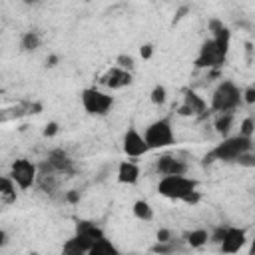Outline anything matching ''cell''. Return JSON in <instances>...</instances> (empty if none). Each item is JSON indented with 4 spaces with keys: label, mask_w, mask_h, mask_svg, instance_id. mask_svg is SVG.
<instances>
[{
    "label": "cell",
    "mask_w": 255,
    "mask_h": 255,
    "mask_svg": "<svg viewBox=\"0 0 255 255\" xmlns=\"http://www.w3.org/2000/svg\"><path fill=\"white\" fill-rule=\"evenodd\" d=\"M253 151V137H243V135H231V137H223L221 143H217L207 155H205V163L219 159V161H237L239 155Z\"/></svg>",
    "instance_id": "cell-1"
},
{
    "label": "cell",
    "mask_w": 255,
    "mask_h": 255,
    "mask_svg": "<svg viewBox=\"0 0 255 255\" xmlns=\"http://www.w3.org/2000/svg\"><path fill=\"white\" fill-rule=\"evenodd\" d=\"M241 104V90L231 80H221L211 94V112L217 114H233V110Z\"/></svg>",
    "instance_id": "cell-2"
},
{
    "label": "cell",
    "mask_w": 255,
    "mask_h": 255,
    "mask_svg": "<svg viewBox=\"0 0 255 255\" xmlns=\"http://www.w3.org/2000/svg\"><path fill=\"white\" fill-rule=\"evenodd\" d=\"M159 195L173 199V201H183L187 195L197 191V181L185 175H165L157 183Z\"/></svg>",
    "instance_id": "cell-3"
},
{
    "label": "cell",
    "mask_w": 255,
    "mask_h": 255,
    "mask_svg": "<svg viewBox=\"0 0 255 255\" xmlns=\"http://www.w3.org/2000/svg\"><path fill=\"white\" fill-rule=\"evenodd\" d=\"M143 141L147 145V149H161V147H169L175 143V135H173V128L169 118H161L151 122L145 131H143Z\"/></svg>",
    "instance_id": "cell-4"
},
{
    "label": "cell",
    "mask_w": 255,
    "mask_h": 255,
    "mask_svg": "<svg viewBox=\"0 0 255 255\" xmlns=\"http://www.w3.org/2000/svg\"><path fill=\"white\" fill-rule=\"evenodd\" d=\"M80 100H82L84 110L90 116H106L112 110V106H114V98L110 94L98 90V88H86V90H82Z\"/></svg>",
    "instance_id": "cell-5"
},
{
    "label": "cell",
    "mask_w": 255,
    "mask_h": 255,
    "mask_svg": "<svg viewBox=\"0 0 255 255\" xmlns=\"http://www.w3.org/2000/svg\"><path fill=\"white\" fill-rule=\"evenodd\" d=\"M227 54H229V52L221 50V48L213 42V38H209V40H205V42L201 44L199 56H197V60H195V68H197V70H203V68H207V70H219V68L227 62Z\"/></svg>",
    "instance_id": "cell-6"
},
{
    "label": "cell",
    "mask_w": 255,
    "mask_h": 255,
    "mask_svg": "<svg viewBox=\"0 0 255 255\" xmlns=\"http://www.w3.org/2000/svg\"><path fill=\"white\" fill-rule=\"evenodd\" d=\"M36 175H38L36 163L26 159V157H20V159H14V163L10 165V175L8 177L20 189H30L36 183Z\"/></svg>",
    "instance_id": "cell-7"
},
{
    "label": "cell",
    "mask_w": 255,
    "mask_h": 255,
    "mask_svg": "<svg viewBox=\"0 0 255 255\" xmlns=\"http://www.w3.org/2000/svg\"><path fill=\"white\" fill-rule=\"evenodd\" d=\"M245 241H247L245 229H241V227H227L225 235H223V239L219 243V249H221L223 255H235V253H239L243 249Z\"/></svg>",
    "instance_id": "cell-8"
},
{
    "label": "cell",
    "mask_w": 255,
    "mask_h": 255,
    "mask_svg": "<svg viewBox=\"0 0 255 255\" xmlns=\"http://www.w3.org/2000/svg\"><path fill=\"white\" fill-rule=\"evenodd\" d=\"M122 149H124V153H126L128 157H141V155H145V153L149 151L147 145H145V141H143V135H141L137 129H133V128H129V129L124 133Z\"/></svg>",
    "instance_id": "cell-9"
},
{
    "label": "cell",
    "mask_w": 255,
    "mask_h": 255,
    "mask_svg": "<svg viewBox=\"0 0 255 255\" xmlns=\"http://www.w3.org/2000/svg\"><path fill=\"white\" fill-rule=\"evenodd\" d=\"M46 163L52 167V171H56L58 175H74L76 167H74V159L68 155V151H64L62 147H56L48 153Z\"/></svg>",
    "instance_id": "cell-10"
},
{
    "label": "cell",
    "mask_w": 255,
    "mask_h": 255,
    "mask_svg": "<svg viewBox=\"0 0 255 255\" xmlns=\"http://www.w3.org/2000/svg\"><path fill=\"white\" fill-rule=\"evenodd\" d=\"M155 171L161 173L163 177H165V175H185V173H187V163L181 161V159L175 157V155L165 153V155H159V157L155 159Z\"/></svg>",
    "instance_id": "cell-11"
},
{
    "label": "cell",
    "mask_w": 255,
    "mask_h": 255,
    "mask_svg": "<svg viewBox=\"0 0 255 255\" xmlns=\"http://www.w3.org/2000/svg\"><path fill=\"white\" fill-rule=\"evenodd\" d=\"M205 112H207L205 100H203L201 96H197L195 92L185 90V94H183V104L179 106L177 114H179V116H201V118H203Z\"/></svg>",
    "instance_id": "cell-12"
},
{
    "label": "cell",
    "mask_w": 255,
    "mask_h": 255,
    "mask_svg": "<svg viewBox=\"0 0 255 255\" xmlns=\"http://www.w3.org/2000/svg\"><path fill=\"white\" fill-rule=\"evenodd\" d=\"M88 249L96 243V241H100V239H104L106 235H104V231L94 223V221H78L76 223V233H74Z\"/></svg>",
    "instance_id": "cell-13"
},
{
    "label": "cell",
    "mask_w": 255,
    "mask_h": 255,
    "mask_svg": "<svg viewBox=\"0 0 255 255\" xmlns=\"http://www.w3.org/2000/svg\"><path fill=\"white\" fill-rule=\"evenodd\" d=\"M100 82H102V86H106L110 90H120V88H126V86L131 84V72H126V70H120V68H112L100 78Z\"/></svg>",
    "instance_id": "cell-14"
},
{
    "label": "cell",
    "mask_w": 255,
    "mask_h": 255,
    "mask_svg": "<svg viewBox=\"0 0 255 255\" xmlns=\"http://www.w3.org/2000/svg\"><path fill=\"white\" fill-rule=\"evenodd\" d=\"M139 179V167L133 161H122L118 165V181L126 185H133Z\"/></svg>",
    "instance_id": "cell-15"
},
{
    "label": "cell",
    "mask_w": 255,
    "mask_h": 255,
    "mask_svg": "<svg viewBox=\"0 0 255 255\" xmlns=\"http://www.w3.org/2000/svg\"><path fill=\"white\" fill-rule=\"evenodd\" d=\"M86 255H120V251H118V247L110 241V239H100V241H96L90 249H88V253Z\"/></svg>",
    "instance_id": "cell-16"
},
{
    "label": "cell",
    "mask_w": 255,
    "mask_h": 255,
    "mask_svg": "<svg viewBox=\"0 0 255 255\" xmlns=\"http://www.w3.org/2000/svg\"><path fill=\"white\" fill-rule=\"evenodd\" d=\"M207 241H209L207 229H193V231L185 233V243H187L191 249H199V247H203Z\"/></svg>",
    "instance_id": "cell-17"
},
{
    "label": "cell",
    "mask_w": 255,
    "mask_h": 255,
    "mask_svg": "<svg viewBox=\"0 0 255 255\" xmlns=\"http://www.w3.org/2000/svg\"><path fill=\"white\" fill-rule=\"evenodd\" d=\"M86 253H88V247L76 235L66 239L64 245H62V255H86Z\"/></svg>",
    "instance_id": "cell-18"
},
{
    "label": "cell",
    "mask_w": 255,
    "mask_h": 255,
    "mask_svg": "<svg viewBox=\"0 0 255 255\" xmlns=\"http://www.w3.org/2000/svg\"><path fill=\"white\" fill-rule=\"evenodd\" d=\"M16 199V185L10 177L0 175V201L2 203H12Z\"/></svg>",
    "instance_id": "cell-19"
},
{
    "label": "cell",
    "mask_w": 255,
    "mask_h": 255,
    "mask_svg": "<svg viewBox=\"0 0 255 255\" xmlns=\"http://www.w3.org/2000/svg\"><path fill=\"white\" fill-rule=\"evenodd\" d=\"M231 126H233V114H217V118H215V122H213V128H215V131H217L219 135L227 137Z\"/></svg>",
    "instance_id": "cell-20"
},
{
    "label": "cell",
    "mask_w": 255,
    "mask_h": 255,
    "mask_svg": "<svg viewBox=\"0 0 255 255\" xmlns=\"http://www.w3.org/2000/svg\"><path fill=\"white\" fill-rule=\"evenodd\" d=\"M177 251H183V245H181V241H175V239H171L167 243H155L151 247V253H157V255H173Z\"/></svg>",
    "instance_id": "cell-21"
},
{
    "label": "cell",
    "mask_w": 255,
    "mask_h": 255,
    "mask_svg": "<svg viewBox=\"0 0 255 255\" xmlns=\"http://www.w3.org/2000/svg\"><path fill=\"white\" fill-rule=\"evenodd\" d=\"M20 46L24 52H34L40 48V34L30 30V32H24L22 38H20Z\"/></svg>",
    "instance_id": "cell-22"
},
{
    "label": "cell",
    "mask_w": 255,
    "mask_h": 255,
    "mask_svg": "<svg viewBox=\"0 0 255 255\" xmlns=\"http://www.w3.org/2000/svg\"><path fill=\"white\" fill-rule=\"evenodd\" d=\"M131 209H133V215H135L139 221H151V219H153V209H151V205H149L147 201H143V199H137Z\"/></svg>",
    "instance_id": "cell-23"
},
{
    "label": "cell",
    "mask_w": 255,
    "mask_h": 255,
    "mask_svg": "<svg viewBox=\"0 0 255 255\" xmlns=\"http://www.w3.org/2000/svg\"><path fill=\"white\" fill-rule=\"evenodd\" d=\"M149 100H151V104H155V106L165 104V100H167V90H165V86H161V84L153 86V90H151V94H149Z\"/></svg>",
    "instance_id": "cell-24"
},
{
    "label": "cell",
    "mask_w": 255,
    "mask_h": 255,
    "mask_svg": "<svg viewBox=\"0 0 255 255\" xmlns=\"http://www.w3.org/2000/svg\"><path fill=\"white\" fill-rule=\"evenodd\" d=\"M253 131H255V122H253V118H245V120L241 122V126H239V135H243V137H253Z\"/></svg>",
    "instance_id": "cell-25"
},
{
    "label": "cell",
    "mask_w": 255,
    "mask_h": 255,
    "mask_svg": "<svg viewBox=\"0 0 255 255\" xmlns=\"http://www.w3.org/2000/svg\"><path fill=\"white\" fill-rule=\"evenodd\" d=\"M116 68H120V70H126V72H131L133 70V58L131 56H128V54H120L118 58H116Z\"/></svg>",
    "instance_id": "cell-26"
},
{
    "label": "cell",
    "mask_w": 255,
    "mask_h": 255,
    "mask_svg": "<svg viewBox=\"0 0 255 255\" xmlns=\"http://www.w3.org/2000/svg\"><path fill=\"white\" fill-rule=\"evenodd\" d=\"M225 229H227V227H223V225L215 227V229L209 233V241H211V243H215V245H219V243H221V239H223V235H225Z\"/></svg>",
    "instance_id": "cell-27"
},
{
    "label": "cell",
    "mask_w": 255,
    "mask_h": 255,
    "mask_svg": "<svg viewBox=\"0 0 255 255\" xmlns=\"http://www.w3.org/2000/svg\"><path fill=\"white\" fill-rule=\"evenodd\" d=\"M237 163H239V165H245V167H253V165H255V155H253V151H247V153L239 155V157H237Z\"/></svg>",
    "instance_id": "cell-28"
},
{
    "label": "cell",
    "mask_w": 255,
    "mask_h": 255,
    "mask_svg": "<svg viewBox=\"0 0 255 255\" xmlns=\"http://www.w3.org/2000/svg\"><path fill=\"white\" fill-rule=\"evenodd\" d=\"M241 102H245V104H255V88L253 86H249V88H245L243 92H241Z\"/></svg>",
    "instance_id": "cell-29"
},
{
    "label": "cell",
    "mask_w": 255,
    "mask_h": 255,
    "mask_svg": "<svg viewBox=\"0 0 255 255\" xmlns=\"http://www.w3.org/2000/svg\"><path fill=\"white\" fill-rule=\"evenodd\" d=\"M155 237H157V243H167V241H171V239H173V235H171V231H169V229H165V227H161V229H157V233H155Z\"/></svg>",
    "instance_id": "cell-30"
},
{
    "label": "cell",
    "mask_w": 255,
    "mask_h": 255,
    "mask_svg": "<svg viewBox=\"0 0 255 255\" xmlns=\"http://www.w3.org/2000/svg\"><path fill=\"white\" fill-rule=\"evenodd\" d=\"M139 54H141L143 60H149V58L153 56V46H151V44H143V46L139 48Z\"/></svg>",
    "instance_id": "cell-31"
},
{
    "label": "cell",
    "mask_w": 255,
    "mask_h": 255,
    "mask_svg": "<svg viewBox=\"0 0 255 255\" xmlns=\"http://www.w3.org/2000/svg\"><path fill=\"white\" fill-rule=\"evenodd\" d=\"M56 133H58V124H56V122L46 124V128H44V135H46V137H52V135H56Z\"/></svg>",
    "instance_id": "cell-32"
},
{
    "label": "cell",
    "mask_w": 255,
    "mask_h": 255,
    "mask_svg": "<svg viewBox=\"0 0 255 255\" xmlns=\"http://www.w3.org/2000/svg\"><path fill=\"white\" fill-rule=\"evenodd\" d=\"M64 199L70 201V203H78V201H80V191H78V189H70V191H66Z\"/></svg>",
    "instance_id": "cell-33"
},
{
    "label": "cell",
    "mask_w": 255,
    "mask_h": 255,
    "mask_svg": "<svg viewBox=\"0 0 255 255\" xmlns=\"http://www.w3.org/2000/svg\"><path fill=\"white\" fill-rule=\"evenodd\" d=\"M199 199H201V193H199V191H193L191 195H187V197L183 199V203H187V205H195V203H199Z\"/></svg>",
    "instance_id": "cell-34"
},
{
    "label": "cell",
    "mask_w": 255,
    "mask_h": 255,
    "mask_svg": "<svg viewBox=\"0 0 255 255\" xmlns=\"http://www.w3.org/2000/svg\"><path fill=\"white\" fill-rule=\"evenodd\" d=\"M187 12H189V6H181V8H179V12L173 16V24H175V22H179V20H181V18H183Z\"/></svg>",
    "instance_id": "cell-35"
},
{
    "label": "cell",
    "mask_w": 255,
    "mask_h": 255,
    "mask_svg": "<svg viewBox=\"0 0 255 255\" xmlns=\"http://www.w3.org/2000/svg\"><path fill=\"white\" fill-rule=\"evenodd\" d=\"M56 64H58V56H54V54H52V56L46 60V66H48V68H54Z\"/></svg>",
    "instance_id": "cell-36"
},
{
    "label": "cell",
    "mask_w": 255,
    "mask_h": 255,
    "mask_svg": "<svg viewBox=\"0 0 255 255\" xmlns=\"http://www.w3.org/2000/svg\"><path fill=\"white\" fill-rule=\"evenodd\" d=\"M6 243H8V235H6V231L0 229V247H4Z\"/></svg>",
    "instance_id": "cell-37"
},
{
    "label": "cell",
    "mask_w": 255,
    "mask_h": 255,
    "mask_svg": "<svg viewBox=\"0 0 255 255\" xmlns=\"http://www.w3.org/2000/svg\"><path fill=\"white\" fill-rule=\"evenodd\" d=\"M30 255H38V253H30Z\"/></svg>",
    "instance_id": "cell-38"
}]
</instances>
